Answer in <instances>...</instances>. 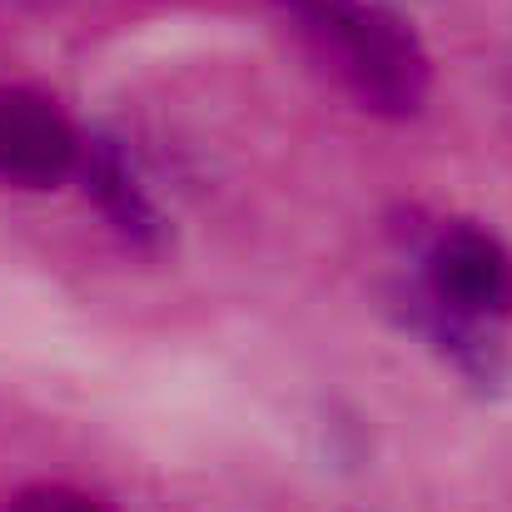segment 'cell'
I'll return each instance as SVG.
<instances>
[{
  "label": "cell",
  "instance_id": "1",
  "mask_svg": "<svg viewBox=\"0 0 512 512\" xmlns=\"http://www.w3.org/2000/svg\"><path fill=\"white\" fill-rule=\"evenodd\" d=\"M289 10L363 110L413 120L428 105L433 65L403 15L378 0H294Z\"/></svg>",
  "mask_w": 512,
  "mask_h": 512
},
{
  "label": "cell",
  "instance_id": "2",
  "mask_svg": "<svg viewBox=\"0 0 512 512\" xmlns=\"http://www.w3.org/2000/svg\"><path fill=\"white\" fill-rule=\"evenodd\" d=\"M428 309L448 348H478V329L512 314V254L478 224H453L433 239L428 259Z\"/></svg>",
  "mask_w": 512,
  "mask_h": 512
},
{
  "label": "cell",
  "instance_id": "3",
  "mask_svg": "<svg viewBox=\"0 0 512 512\" xmlns=\"http://www.w3.org/2000/svg\"><path fill=\"white\" fill-rule=\"evenodd\" d=\"M85 140L65 110L40 90H0V179L20 189H55L80 174Z\"/></svg>",
  "mask_w": 512,
  "mask_h": 512
},
{
  "label": "cell",
  "instance_id": "4",
  "mask_svg": "<svg viewBox=\"0 0 512 512\" xmlns=\"http://www.w3.org/2000/svg\"><path fill=\"white\" fill-rule=\"evenodd\" d=\"M80 179L85 194L100 204V214L140 249H160L165 244V214L155 209V199L140 189V179L130 170V160L120 155L115 140H85L80 155Z\"/></svg>",
  "mask_w": 512,
  "mask_h": 512
},
{
  "label": "cell",
  "instance_id": "5",
  "mask_svg": "<svg viewBox=\"0 0 512 512\" xmlns=\"http://www.w3.org/2000/svg\"><path fill=\"white\" fill-rule=\"evenodd\" d=\"M5 512H105V503L65 483H35V488H20Z\"/></svg>",
  "mask_w": 512,
  "mask_h": 512
}]
</instances>
